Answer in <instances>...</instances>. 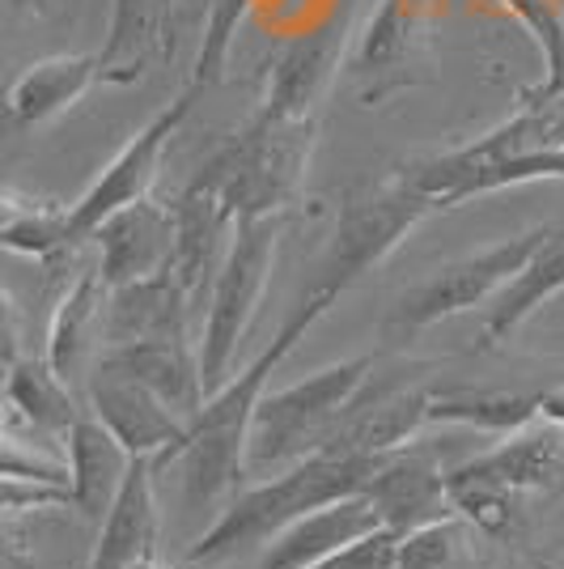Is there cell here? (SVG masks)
<instances>
[{
	"mask_svg": "<svg viewBox=\"0 0 564 569\" xmlns=\"http://www.w3.org/2000/svg\"><path fill=\"white\" fill-rule=\"evenodd\" d=\"M102 357H111L128 375L158 391L183 421H195L209 403V387H204V366H200V340L191 336H158V340H123V345H107Z\"/></svg>",
	"mask_w": 564,
	"mask_h": 569,
	"instance_id": "cell-20",
	"label": "cell"
},
{
	"mask_svg": "<svg viewBox=\"0 0 564 569\" xmlns=\"http://www.w3.org/2000/svg\"><path fill=\"white\" fill-rule=\"evenodd\" d=\"M374 531H382L374 501L365 493H353V498L331 501L323 510H310L306 519L289 522L276 540L263 545L255 569H314L319 561L335 557L340 548L356 545Z\"/></svg>",
	"mask_w": 564,
	"mask_h": 569,
	"instance_id": "cell-18",
	"label": "cell"
},
{
	"mask_svg": "<svg viewBox=\"0 0 564 569\" xmlns=\"http://www.w3.org/2000/svg\"><path fill=\"white\" fill-rule=\"evenodd\" d=\"M540 417L543 421H552V426H564V382L540 391Z\"/></svg>",
	"mask_w": 564,
	"mask_h": 569,
	"instance_id": "cell-31",
	"label": "cell"
},
{
	"mask_svg": "<svg viewBox=\"0 0 564 569\" xmlns=\"http://www.w3.org/2000/svg\"><path fill=\"white\" fill-rule=\"evenodd\" d=\"M158 455H137L111 515L98 522V545L85 569H132L158 552Z\"/></svg>",
	"mask_w": 564,
	"mask_h": 569,
	"instance_id": "cell-17",
	"label": "cell"
},
{
	"mask_svg": "<svg viewBox=\"0 0 564 569\" xmlns=\"http://www.w3.org/2000/svg\"><path fill=\"white\" fill-rule=\"evenodd\" d=\"M0 242L13 256H30V260L56 263L77 251L72 242V204L60 200H39V196H22V191H4V226H0Z\"/></svg>",
	"mask_w": 564,
	"mask_h": 569,
	"instance_id": "cell-26",
	"label": "cell"
},
{
	"mask_svg": "<svg viewBox=\"0 0 564 569\" xmlns=\"http://www.w3.org/2000/svg\"><path fill=\"white\" fill-rule=\"evenodd\" d=\"M349 48H353V18L349 13H335L328 22L302 30L276 56L259 111L276 119L319 116V102L328 98L331 81L349 64Z\"/></svg>",
	"mask_w": 564,
	"mask_h": 569,
	"instance_id": "cell-12",
	"label": "cell"
},
{
	"mask_svg": "<svg viewBox=\"0 0 564 569\" xmlns=\"http://www.w3.org/2000/svg\"><path fill=\"white\" fill-rule=\"evenodd\" d=\"M132 569H174V566H165V561H158V552H153V557H144L141 566H132Z\"/></svg>",
	"mask_w": 564,
	"mask_h": 569,
	"instance_id": "cell-32",
	"label": "cell"
},
{
	"mask_svg": "<svg viewBox=\"0 0 564 569\" xmlns=\"http://www.w3.org/2000/svg\"><path fill=\"white\" fill-rule=\"evenodd\" d=\"M386 455H356L340 451V447H323V451L306 455L302 463L284 468L272 480H263L255 489L238 493L209 531L188 548V566H204V561H221L230 552L255 548L276 540L289 522L306 519L310 510H323L331 501L365 493V485L374 480Z\"/></svg>",
	"mask_w": 564,
	"mask_h": 569,
	"instance_id": "cell-2",
	"label": "cell"
},
{
	"mask_svg": "<svg viewBox=\"0 0 564 569\" xmlns=\"http://www.w3.org/2000/svg\"><path fill=\"white\" fill-rule=\"evenodd\" d=\"M98 268L111 289L123 284L149 281L174 263V242H179V226H174V204H158L153 196H144L137 204L119 209L98 226Z\"/></svg>",
	"mask_w": 564,
	"mask_h": 569,
	"instance_id": "cell-15",
	"label": "cell"
},
{
	"mask_svg": "<svg viewBox=\"0 0 564 569\" xmlns=\"http://www.w3.org/2000/svg\"><path fill=\"white\" fill-rule=\"evenodd\" d=\"M540 569H564V557H552V561H540Z\"/></svg>",
	"mask_w": 564,
	"mask_h": 569,
	"instance_id": "cell-33",
	"label": "cell"
},
{
	"mask_svg": "<svg viewBox=\"0 0 564 569\" xmlns=\"http://www.w3.org/2000/svg\"><path fill=\"white\" fill-rule=\"evenodd\" d=\"M374 379V375H370ZM365 387L356 391V400L349 403L344 421L335 429L328 447H340V451H356V455H391L407 447L421 426H429L433 417V387L429 382H407V379H391L377 382V387Z\"/></svg>",
	"mask_w": 564,
	"mask_h": 569,
	"instance_id": "cell-14",
	"label": "cell"
},
{
	"mask_svg": "<svg viewBox=\"0 0 564 569\" xmlns=\"http://www.w3.org/2000/svg\"><path fill=\"white\" fill-rule=\"evenodd\" d=\"M543 238H547V226H535V230L501 238L484 251H471V256H459V260L433 268L424 281H416L395 298V307L382 323L386 336L391 340H412V336H421L424 328H433L442 319H454L463 310L493 302L496 293L531 263V256L543 247Z\"/></svg>",
	"mask_w": 564,
	"mask_h": 569,
	"instance_id": "cell-8",
	"label": "cell"
},
{
	"mask_svg": "<svg viewBox=\"0 0 564 569\" xmlns=\"http://www.w3.org/2000/svg\"><path fill=\"white\" fill-rule=\"evenodd\" d=\"M314 141H319V116L276 119L255 111L200 167V174L221 191L234 221L284 217V209L306 188Z\"/></svg>",
	"mask_w": 564,
	"mask_h": 569,
	"instance_id": "cell-4",
	"label": "cell"
},
{
	"mask_svg": "<svg viewBox=\"0 0 564 569\" xmlns=\"http://www.w3.org/2000/svg\"><path fill=\"white\" fill-rule=\"evenodd\" d=\"M107 315H111V284L102 268L90 263L77 272V281L64 289L48 323V361L64 379H81L94 370L107 340Z\"/></svg>",
	"mask_w": 564,
	"mask_h": 569,
	"instance_id": "cell-19",
	"label": "cell"
},
{
	"mask_svg": "<svg viewBox=\"0 0 564 569\" xmlns=\"http://www.w3.org/2000/svg\"><path fill=\"white\" fill-rule=\"evenodd\" d=\"M85 396H90V412L128 451L158 455V472L170 468L179 447L188 442V421L111 357H98L94 370L85 375Z\"/></svg>",
	"mask_w": 564,
	"mask_h": 569,
	"instance_id": "cell-11",
	"label": "cell"
},
{
	"mask_svg": "<svg viewBox=\"0 0 564 569\" xmlns=\"http://www.w3.org/2000/svg\"><path fill=\"white\" fill-rule=\"evenodd\" d=\"M314 569H400V536L395 531H374L356 545L340 548L335 557L319 561Z\"/></svg>",
	"mask_w": 564,
	"mask_h": 569,
	"instance_id": "cell-30",
	"label": "cell"
},
{
	"mask_svg": "<svg viewBox=\"0 0 564 569\" xmlns=\"http://www.w3.org/2000/svg\"><path fill=\"white\" fill-rule=\"evenodd\" d=\"M564 493V426H535L505 433L496 447L450 468V501L489 540L510 545L526 527L535 506Z\"/></svg>",
	"mask_w": 564,
	"mask_h": 569,
	"instance_id": "cell-3",
	"label": "cell"
},
{
	"mask_svg": "<svg viewBox=\"0 0 564 569\" xmlns=\"http://www.w3.org/2000/svg\"><path fill=\"white\" fill-rule=\"evenodd\" d=\"M437 213V204L407 183V174L395 170L382 183H361L344 196L335 234L314 268L310 289H323L331 298L349 293L365 272H374L403 238L421 226L424 217Z\"/></svg>",
	"mask_w": 564,
	"mask_h": 569,
	"instance_id": "cell-7",
	"label": "cell"
},
{
	"mask_svg": "<svg viewBox=\"0 0 564 569\" xmlns=\"http://www.w3.org/2000/svg\"><path fill=\"white\" fill-rule=\"evenodd\" d=\"M251 4L255 0H209V18H204V34H200V51H195L191 86L209 90L221 81V72L230 64V51H234L238 26L251 13Z\"/></svg>",
	"mask_w": 564,
	"mask_h": 569,
	"instance_id": "cell-29",
	"label": "cell"
},
{
	"mask_svg": "<svg viewBox=\"0 0 564 569\" xmlns=\"http://www.w3.org/2000/svg\"><path fill=\"white\" fill-rule=\"evenodd\" d=\"M85 412L77 408L69 379L48 361V353H22L4 361V429H26L51 447L69 451V433Z\"/></svg>",
	"mask_w": 564,
	"mask_h": 569,
	"instance_id": "cell-16",
	"label": "cell"
},
{
	"mask_svg": "<svg viewBox=\"0 0 564 569\" xmlns=\"http://www.w3.org/2000/svg\"><path fill=\"white\" fill-rule=\"evenodd\" d=\"M281 234L284 217H255V221H238L234 226L225 260H221L216 281L209 289L204 328H200V366H204L209 396L234 379L238 349H242V340H246L259 315V302L268 293L276 251H281Z\"/></svg>",
	"mask_w": 564,
	"mask_h": 569,
	"instance_id": "cell-6",
	"label": "cell"
},
{
	"mask_svg": "<svg viewBox=\"0 0 564 569\" xmlns=\"http://www.w3.org/2000/svg\"><path fill=\"white\" fill-rule=\"evenodd\" d=\"M94 86H102L98 51L94 56H48V60H34L9 86V102H4L9 128H39L48 119L64 116L72 102L85 90H94Z\"/></svg>",
	"mask_w": 564,
	"mask_h": 569,
	"instance_id": "cell-23",
	"label": "cell"
},
{
	"mask_svg": "<svg viewBox=\"0 0 564 569\" xmlns=\"http://www.w3.org/2000/svg\"><path fill=\"white\" fill-rule=\"evenodd\" d=\"M165 0H111V26L107 43L98 51V69L107 86H132L141 81L149 64L165 48Z\"/></svg>",
	"mask_w": 564,
	"mask_h": 569,
	"instance_id": "cell-25",
	"label": "cell"
},
{
	"mask_svg": "<svg viewBox=\"0 0 564 569\" xmlns=\"http://www.w3.org/2000/svg\"><path fill=\"white\" fill-rule=\"evenodd\" d=\"M535 569H540V566H535Z\"/></svg>",
	"mask_w": 564,
	"mask_h": 569,
	"instance_id": "cell-34",
	"label": "cell"
},
{
	"mask_svg": "<svg viewBox=\"0 0 564 569\" xmlns=\"http://www.w3.org/2000/svg\"><path fill=\"white\" fill-rule=\"evenodd\" d=\"M335 307V298L323 289H302L298 307L284 315L281 332L272 336V345L242 366L234 379L225 382L221 391H212L204 412L191 421L188 442L179 447L174 463L183 468V498L191 510H209L221 498H230L238 489L242 472L251 468L246 451H251V421H255V408L268 391V379L276 375L284 357L298 349V340H306V332Z\"/></svg>",
	"mask_w": 564,
	"mask_h": 569,
	"instance_id": "cell-1",
	"label": "cell"
},
{
	"mask_svg": "<svg viewBox=\"0 0 564 569\" xmlns=\"http://www.w3.org/2000/svg\"><path fill=\"white\" fill-rule=\"evenodd\" d=\"M424 9L429 0H377L370 22L353 34L344 69L361 107H382L424 81Z\"/></svg>",
	"mask_w": 564,
	"mask_h": 569,
	"instance_id": "cell-10",
	"label": "cell"
},
{
	"mask_svg": "<svg viewBox=\"0 0 564 569\" xmlns=\"http://www.w3.org/2000/svg\"><path fill=\"white\" fill-rule=\"evenodd\" d=\"M484 545L496 540H489L471 519L454 515L400 536V569H493Z\"/></svg>",
	"mask_w": 564,
	"mask_h": 569,
	"instance_id": "cell-28",
	"label": "cell"
},
{
	"mask_svg": "<svg viewBox=\"0 0 564 569\" xmlns=\"http://www.w3.org/2000/svg\"><path fill=\"white\" fill-rule=\"evenodd\" d=\"M561 293H564V226H547V238H543L540 251L531 256V263L489 302V315L480 323L475 349L480 353L501 349L531 315H540Z\"/></svg>",
	"mask_w": 564,
	"mask_h": 569,
	"instance_id": "cell-21",
	"label": "cell"
},
{
	"mask_svg": "<svg viewBox=\"0 0 564 569\" xmlns=\"http://www.w3.org/2000/svg\"><path fill=\"white\" fill-rule=\"evenodd\" d=\"M365 498L374 501L382 527L395 536H407V531H421L429 522L459 515L450 501V468H442V459L416 442H407L382 459L374 480L365 485Z\"/></svg>",
	"mask_w": 564,
	"mask_h": 569,
	"instance_id": "cell-13",
	"label": "cell"
},
{
	"mask_svg": "<svg viewBox=\"0 0 564 569\" xmlns=\"http://www.w3.org/2000/svg\"><path fill=\"white\" fill-rule=\"evenodd\" d=\"M191 298L188 284L165 268L158 277L111 289V315H107V345L123 340H158V336H191Z\"/></svg>",
	"mask_w": 564,
	"mask_h": 569,
	"instance_id": "cell-24",
	"label": "cell"
},
{
	"mask_svg": "<svg viewBox=\"0 0 564 569\" xmlns=\"http://www.w3.org/2000/svg\"><path fill=\"white\" fill-rule=\"evenodd\" d=\"M433 421L442 426H467L484 429V433H517V429L535 426L540 417V391H471V387H454V391H437L433 396Z\"/></svg>",
	"mask_w": 564,
	"mask_h": 569,
	"instance_id": "cell-27",
	"label": "cell"
},
{
	"mask_svg": "<svg viewBox=\"0 0 564 569\" xmlns=\"http://www.w3.org/2000/svg\"><path fill=\"white\" fill-rule=\"evenodd\" d=\"M64 455H69L72 468V510H81L90 522H102L111 515V506H115L137 455L128 451L94 412H85L72 426Z\"/></svg>",
	"mask_w": 564,
	"mask_h": 569,
	"instance_id": "cell-22",
	"label": "cell"
},
{
	"mask_svg": "<svg viewBox=\"0 0 564 569\" xmlns=\"http://www.w3.org/2000/svg\"><path fill=\"white\" fill-rule=\"evenodd\" d=\"M374 370V357H349L314 370L310 379L281 387V391H263L251 421V451L246 463L255 472H284L293 463H302L306 455L323 451L335 429L344 421L349 403L365 387Z\"/></svg>",
	"mask_w": 564,
	"mask_h": 569,
	"instance_id": "cell-5",
	"label": "cell"
},
{
	"mask_svg": "<svg viewBox=\"0 0 564 569\" xmlns=\"http://www.w3.org/2000/svg\"><path fill=\"white\" fill-rule=\"evenodd\" d=\"M200 94H204V90L188 81V90L174 94V102L149 119L141 132L107 162V170L85 188V196L72 200V242H77V247H81L85 238H94L98 226H102L107 217H115L119 209H128V204H137V200L149 196L158 170H162L165 149L174 141V132L183 128V119L195 111V98Z\"/></svg>",
	"mask_w": 564,
	"mask_h": 569,
	"instance_id": "cell-9",
	"label": "cell"
}]
</instances>
